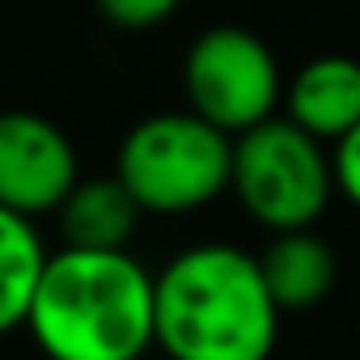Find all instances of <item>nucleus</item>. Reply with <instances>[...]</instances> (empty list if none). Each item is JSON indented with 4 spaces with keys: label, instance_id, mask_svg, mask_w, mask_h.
Instances as JSON below:
<instances>
[{
    "label": "nucleus",
    "instance_id": "1",
    "mask_svg": "<svg viewBox=\"0 0 360 360\" xmlns=\"http://www.w3.org/2000/svg\"><path fill=\"white\" fill-rule=\"evenodd\" d=\"M47 360H140L157 343V280L127 250L47 255L30 318Z\"/></svg>",
    "mask_w": 360,
    "mask_h": 360
},
{
    "label": "nucleus",
    "instance_id": "2",
    "mask_svg": "<svg viewBox=\"0 0 360 360\" xmlns=\"http://www.w3.org/2000/svg\"><path fill=\"white\" fill-rule=\"evenodd\" d=\"M280 314L259 259L225 242L174 255L157 276V347L169 360H267Z\"/></svg>",
    "mask_w": 360,
    "mask_h": 360
},
{
    "label": "nucleus",
    "instance_id": "3",
    "mask_svg": "<svg viewBox=\"0 0 360 360\" xmlns=\"http://www.w3.org/2000/svg\"><path fill=\"white\" fill-rule=\"evenodd\" d=\"M115 174L144 212H195L233 183V136L195 110L148 115L123 136Z\"/></svg>",
    "mask_w": 360,
    "mask_h": 360
},
{
    "label": "nucleus",
    "instance_id": "4",
    "mask_svg": "<svg viewBox=\"0 0 360 360\" xmlns=\"http://www.w3.org/2000/svg\"><path fill=\"white\" fill-rule=\"evenodd\" d=\"M229 191L259 225L292 233L322 217L335 191V165L322 153V140L301 131L292 119H267L233 140Z\"/></svg>",
    "mask_w": 360,
    "mask_h": 360
},
{
    "label": "nucleus",
    "instance_id": "5",
    "mask_svg": "<svg viewBox=\"0 0 360 360\" xmlns=\"http://www.w3.org/2000/svg\"><path fill=\"white\" fill-rule=\"evenodd\" d=\"M183 85L191 110L233 140L276 119V106L288 89L280 81V64L271 47L242 26L204 30L187 51Z\"/></svg>",
    "mask_w": 360,
    "mask_h": 360
},
{
    "label": "nucleus",
    "instance_id": "6",
    "mask_svg": "<svg viewBox=\"0 0 360 360\" xmlns=\"http://www.w3.org/2000/svg\"><path fill=\"white\" fill-rule=\"evenodd\" d=\"M81 183L72 140L34 110H0V204L43 217L60 212V204Z\"/></svg>",
    "mask_w": 360,
    "mask_h": 360
},
{
    "label": "nucleus",
    "instance_id": "7",
    "mask_svg": "<svg viewBox=\"0 0 360 360\" xmlns=\"http://www.w3.org/2000/svg\"><path fill=\"white\" fill-rule=\"evenodd\" d=\"M284 106L301 131L314 140H343L360 127V60L352 56H318L297 68L284 89Z\"/></svg>",
    "mask_w": 360,
    "mask_h": 360
},
{
    "label": "nucleus",
    "instance_id": "8",
    "mask_svg": "<svg viewBox=\"0 0 360 360\" xmlns=\"http://www.w3.org/2000/svg\"><path fill=\"white\" fill-rule=\"evenodd\" d=\"M136 195L110 178H81L72 195L60 204V225H64V246L77 250H127L136 221H140Z\"/></svg>",
    "mask_w": 360,
    "mask_h": 360
},
{
    "label": "nucleus",
    "instance_id": "9",
    "mask_svg": "<svg viewBox=\"0 0 360 360\" xmlns=\"http://www.w3.org/2000/svg\"><path fill=\"white\" fill-rule=\"evenodd\" d=\"M267 292L276 297L280 309H309L318 301H326V292L335 288V250L309 233V229H292V233H276L271 246L259 255Z\"/></svg>",
    "mask_w": 360,
    "mask_h": 360
},
{
    "label": "nucleus",
    "instance_id": "10",
    "mask_svg": "<svg viewBox=\"0 0 360 360\" xmlns=\"http://www.w3.org/2000/svg\"><path fill=\"white\" fill-rule=\"evenodd\" d=\"M43 267H47V250L30 217L0 204V335H9L30 318V301Z\"/></svg>",
    "mask_w": 360,
    "mask_h": 360
},
{
    "label": "nucleus",
    "instance_id": "11",
    "mask_svg": "<svg viewBox=\"0 0 360 360\" xmlns=\"http://www.w3.org/2000/svg\"><path fill=\"white\" fill-rule=\"evenodd\" d=\"M178 5H183V0H98V13L119 30H153Z\"/></svg>",
    "mask_w": 360,
    "mask_h": 360
},
{
    "label": "nucleus",
    "instance_id": "12",
    "mask_svg": "<svg viewBox=\"0 0 360 360\" xmlns=\"http://www.w3.org/2000/svg\"><path fill=\"white\" fill-rule=\"evenodd\" d=\"M330 165H335V187H339L356 208H360V127H356V131H347V136L335 144Z\"/></svg>",
    "mask_w": 360,
    "mask_h": 360
}]
</instances>
